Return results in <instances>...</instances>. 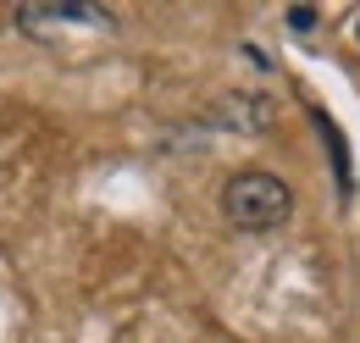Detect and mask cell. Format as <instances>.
Returning a JSON list of instances; mask_svg holds the SVG:
<instances>
[{"label":"cell","instance_id":"6da1fadb","mask_svg":"<svg viewBox=\"0 0 360 343\" xmlns=\"http://www.w3.org/2000/svg\"><path fill=\"white\" fill-rule=\"evenodd\" d=\"M294 211V194H288V183L283 177H271V172H233L222 188V216L233 227H244V233H271V227H283Z\"/></svg>","mask_w":360,"mask_h":343},{"label":"cell","instance_id":"7a4b0ae2","mask_svg":"<svg viewBox=\"0 0 360 343\" xmlns=\"http://www.w3.org/2000/svg\"><path fill=\"white\" fill-rule=\"evenodd\" d=\"M17 22L28 28V34H50V28H111V17L89 6V0H34V6H22L17 11Z\"/></svg>","mask_w":360,"mask_h":343},{"label":"cell","instance_id":"3957f363","mask_svg":"<svg viewBox=\"0 0 360 343\" xmlns=\"http://www.w3.org/2000/svg\"><path fill=\"white\" fill-rule=\"evenodd\" d=\"M355 39H360V17H355Z\"/></svg>","mask_w":360,"mask_h":343}]
</instances>
